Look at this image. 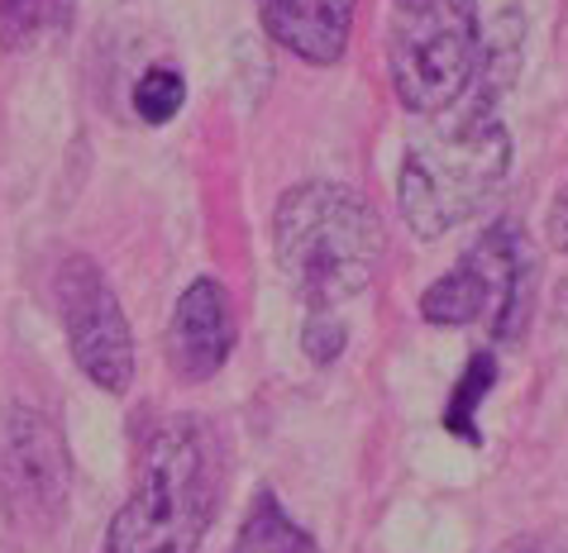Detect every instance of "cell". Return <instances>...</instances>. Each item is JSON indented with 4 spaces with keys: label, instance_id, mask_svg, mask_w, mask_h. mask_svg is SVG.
<instances>
[{
    "label": "cell",
    "instance_id": "cell-1",
    "mask_svg": "<svg viewBox=\"0 0 568 553\" xmlns=\"http://www.w3.org/2000/svg\"><path fill=\"white\" fill-rule=\"evenodd\" d=\"M277 267L306 306H339L373 287L387 234L358 192L339 182H302L273 215Z\"/></svg>",
    "mask_w": 568,
    "mask_h": 553
},
{
    "label": "cell",
    "instance_id": "cell-2",
    "mask_svg": "<svg viewBox=\"0 0 568 553\" xmlns=\"http://www.w3.org/2000/svg\"><path fill=\"white\" fill-rule=\"evenodd\" d=\"M511 167V134L497 120L487 91L454 120V130L425 134L406 149L397 201L420 239H439L483 211Z\"/></svg>",
    "mask_w": 568,
    "mask_h": 553
},
{
    "label": "cell",
    "instance_id": "cell-3",
    "mask_svg": "<svg viewBox=\"0 0 568 553\" xmlns=\"http://www.w3.org/2000/svg\"><path fill=\"white\" fill-rule=\"evenodd\" d=\"M215 511L211 444L196 424L153 434L134 496L110 520L105 553H196Z\"/></svg>",
    "mask_w": 568,
    "mask_h": 553
},
{
    "label": "cell",
    "instance_id": "cell-4",
    "mask_svg": "<svg viewBox=\"0 0 568 553\" xmlns=\"http://www.w3.org/2000/svg\"><path fill=\"white\" fill-rule=\"evenodd\" d=\"M392 91L412 115H439L464 101L483 68L478 0H406L387 29Z\"/></svg>",
    "mask_w": 568,
    "mask_h": 553
},
{
    "label": "cell",
    "instance_id": "cell-5",
    "mask_svg": "<svg viewBox=\"0 0 568 553\" xmlns=\"http://www.w3.org/2000/svg\"><path fill=\"white\" fill-rule=\"evenodd\" d=\"M72 501V458L58 424L34 406L0 416V505L24 534H53Z\"/></svg>",
    "mask_w": 568,
    "mask_h": 553
},
{
    "label": "cell",
    "instance_id": "cell-6",
    "mask_svg": "<svg viewBox=\"0 0 568 553\" xmlns=\"http://www.w3.org/2000/svg\"><path fill=\"white\" fill-rule=\"evenodd\" d=\"M53 296H58V315L68 329V349L77 358L91 382L110 397L130 391L134 382V339H130V320L120 310L115 287L105 281V273L82 253L58 263L53 273Z\"/></svg>",
    "mask_w": 568,
    "mask_h": 553
},
{
    "label": "cell",
    "instance_id": "cell-7",
    "mask_svg": "<svg viewBox=\"0 0 568 553\" xmlns=\"http://www.w3.org/2000/svg\"><path fill=\"white\" fill-rule=\"evenodd\" d=\"M234 354V306L215 277H196L168 320V362L182 382H211Z\"/></svg>",
    "mask_w": 568,
    "mask_h": 553
},
{
    "label": "cell",
    "instance_id": "cell-8",
    "mask_svg": "<svg viewBox=\"0 0 568 553\" xmlns=\"http://www.w3.org/2000/svg\"><path fill=\"white\" fill-rule=\"evenodd\" d=\"M354 10L358 0H258L267 39L311 68H335L349 53Z\"/></svg>",
    "mask_w": 568,
    "mask_h": 553
},
{
    "label": "cell",
    "instance_id": "cell-9",
    "mask_svg": "<svg viewBox=\"0 0 568 553\" xmlns=\"http://www.w3.org/2000/svg\"><path fill=\"white\" fill-rule=\"evenodd\" d=\"M468 253L478 258L487 291H493V310H487L493 335L501 344L520 339V329L530 320V281H535V253L526 244V234H520L511 219H501V225L487 229Z\"/></svg>",
    "mask_w": 568,
    "mask_h": 553
},
{
    "label": "cell",
    "instance_id": "cell-10",
    "mask_svg": "<svg viewBox=\"0 0 568 553\" xmlns=\"http://www.w3.org/2000/svg\"><path fill=\"white\" fill-rule=\"evenodd\" d=\"M487 310H493V291H487V277L473 253H464V263L430 281V291L420 296V315L430 325H473Z\"/></svg>",
    "mask_w": 568,
    "mask_h": 553
},
{
    "label": "cell",
    "instance_id": "cell-11",
    "mask_svg": "<svg viewBox=\"0 0 568 553\" xmlns=\"http://www.w3.org/2000/svg\"><path fill=\"white\" fill-rule=\"evenodd\" d=\"M234 553H321L311 544L306 530L292 525V515L277 505L273 492H258L248 505V520L240 530V549Z\"/></svg>",
    "mask_w": 568,
    "mask_h": 553
},
{
    "label": "cell",
    "instance_id": "cell-12",
    "mask_svg": "<svg viewBox=\"0 0 568 553\" xmlns=\"http://www.w3.org/2000/svg\"><path fill=\"white\" fill-rule=\"evenodd\" d=\"M493 387H497V358L493 354H473L464 382L449 391V406H445V430L459 434L464 444H483V434H478V406L487 401V391H493Z\"/></svg>",
    "mask_w": 568,
    "mask_h": 553
},
{
    "label": "cell",
    "instance_id": "cell-13",
    "mask_svg": "<svg viewBox=\"0 0 568 553\" xmlns=\"http://www.w3.org/2000/svg\"><path fill=\"white\" fill-rule=\"evenodd\" d=\"M186 101V82L178 68H149L134 82V115L144 124H168Z\"/></svg>",
    "mask_w": 568,
    "mask_h": 553
},
{
    "label": "cell",
    "instance_id": "cell-14",
    "mask_svg": "<svg viewBox=\"0 0 568 553\" xmlns=\"http://www.w3.org/2000/svg\"><path fill=\"white\" fill-rule=\"evenodd\" d=\"M49 0H0V49H24L39 39Z\"/></svg>",
    "mask_w": 568,
    "mask_h": 553
},
{
    "label": "cell",
    "instance_id": "cell-15",
    "mask_svg": "<svg viewBox=\"0 0 568 553\" xmlns=\"http://www.w3.org/2000/svg\"><path fill=\"white\" fill-rule=\"evenodd\" d=\"M302 344H306V354H311L315 362H335V358L344 354V325L329 320V315H311Z\"/></svg>",
    "mask_w": 568,
    "mask_h": 553
},
{
    "label": "cell",
    "instance_id": "cell-16",
    "mask_svg": "<svg viewBox=\"0 0 568 553\" xmlns=\"http://www.w3.org/2000/svg\"><path fill=\"white\" fill-rule=\"evenodd\" d=\"M493 553H564L555 540H545V534H516V540L497 544Z\"/></svg>",
    "mask_w": 568,
    "mask_h": 553
},
{
    "label": "cell",
    "instance_id": "cell-17",
    "mask_svg": "<svg viewBox=\"0 0 568 553\" xmlns=\"http://www.w3.org/2000/svg\"><path fill=\"white\" fill-rule=\"evenodd\" d=\"M549 239L568 253V192H559L555 205H549Z\"/></svg>",
    "mask_w": 568,
    "mask_h": 553
},
{
    "label": "cell",
    "instance_id": "cell-18",
    "mask_svg": "<svg viewBox=\"0 0 568 553\" xmlns=\"http://www.w3.org/2000/svg\"><path fill=\"white\" fill-rule=\"evenodd\" d=\"M397 6H406V0H397Z\"/></svg>",
    "mask_w": 568,
    "mask_h": 553
}]
</instances>
